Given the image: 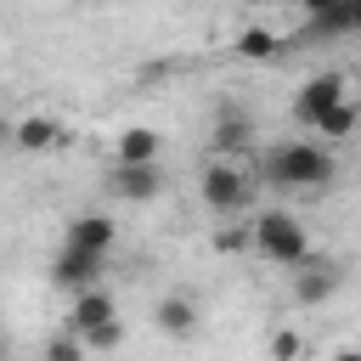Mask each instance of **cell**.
<instances>
[{"label":"cell","instance_id":"6da1fadb","mask_svg":"<svg viewBox=\"0 0 361 361\" xmlns=\"http://www.w3.org/2000/svg\"><path fill=\"white\" fill-rule=\"evenodd\" d=\"M333 175H338V158L322 141H282L265 152V180L282 192H322L333 186Z\"/></svg>","mask_w":361,"mask_h":361},{"label":"cell","instance_id":"7a4b0ae2","mask_svg":"<svg viewBox=\"0 0 361 361\" xmlns=\"http://www.w3.org/2000/svg\"><path fill=\"white\" fill-rule=\"evenodd\" d=\"M254 254H265L271 265H305L310 259V237L288 209H265L254 220Z\"/></svg>","mask_w":361,"mask_h":361},{"label":"cell","instance_id":"3957f363","mask_svg":"<svg viewBox=\"0 0 361 361\" xmlns=\"http://www.w3.org/2000/svg\"><path fill=\"white\" fill-rule=\"evenodd\" d=\"M197 192H203V203H209L220 220H231L237 209H248V192H254V180H248V175H243L231 158H214V164L203 169Z\"/></svg>","mask_w":361,"mask_h":361},{"label":"cell","instance_id":"277c9868","mask_svg":"<svg viewBox=\"0 0 361 361\" xmlns=\"http://www.w3.org/2000/svg\"><path fill=\"white\" fill-rule=\"evenodd\" d=\"M338 102H350V96H344V73H310V79L299 85V96H293V118H299V124H322Z\"/></svg>","mask_w":361,"mask_h":361},{"label":"cell","instance_id":"5b68a950","mask_svg":"<svg viewBox=\"0 0 361 361\" xmlns=\"http://www.w3.org/2000/svg\"><path fill=\"white\" fill-rule=\"evenodd\" d=\"M102 271H107V259H102V254H85V248H68V243H62V254L51 259V282H56V288H68L73 299H79V293H90V288H102Z\"/></svg>","mask_w":361,"mask_h":361},{"label":"cell","instance_id":"8992f818","mask_svg":"<svg viewBox=\"0 0 361 361\" xmlns=\"http://www.w3.org/2000/svg\"><path fill=\"white\" fill-rule=\"evenodd\" d=\"M107 192L124 197V203H147L164 192V169L158 164H113L107 169Z\"/></svg>","mask_w":361,"mask_h":361},{"label":"cell","instance_id":"52a82bcc","mask_svg":"<svg viewBox=\"0 0 361 361\" xmlns=\"http://www.w3.org/2000/svg\"><path fill=\"white\" fill-rule=\"evenodd\" d=\"M333 288H338V265L333 259H305L293 271V299L299 305H322V299H333Z\"/></svg>","mask_w":361,"mask_h":361},{"label":"cell","instance_id":"ba28073f","mask_svg":"<svg viewBox=\"0 0 361 361\" xmlns=\"http://www.w3.org/2000/svg\"><path fill=\"white\" fill-rule=\"evenodd\" d=\"M107 322H118V310H113V293L107 288H90V293H79L73 299V310H68V333H96V327H107Z\"/></svg>","mask_w":361,"mask_h":361},{"label":"cell","instance_id":"9c48e42d","mask_svg":"<svg viewBox=\"0 0 361 361\" xmlns=\"http://www.w3.org/2000/svg\"><path fill=\"white\" fill-rule=\"evenodd\" d=\"M113 237H118V226H113L107 214H73V220H68V248H85V254H102V259H107Z\"/></svg>","mask_w":361,"mask_h":361},{"label":"cell","instance_id":"30bf717a","mask_svg":"<svg viewBox=\"0 0 361 361\" xmlns=\"http://www.w3.org/2000/svg\"><path fill=\"white\" fill-rule=\"evenodd\" d=\"M248 135H254L248 113L243 107H220L214 113V130H209V147H214V158H231L237 147H248Z\"/></svg>","mask_w":361,"mask_h":361},{"label":"cell","instance_id":"8fae6325","mask_svg":"<svg viewBox=\"0 0 361 361\" xmlns=\"http://www.w3.org/2000/svg\"><path fill=\"white\" fill-rule=\"evenodd\" d=\"M350 28H355L350 0H316V6L305 11V34H316V39H327V34H350Z\"/></svg>","mask_w":361,"mask_h":361},{"label":"cell","instance_id":"7c38bea8","mask_svg":"<svg viewBox=\"0 0 361 361\" xmlns=\"http://www.w3.org/2000/svg\"><path fill=\"white\" fill-rule=\"evenodd\" d=\"M152 322H158V333L186 338V333L197 327V305H192L186 293H164V299H158V310H152Z\"/></svg>","mask_w":361,"mask_h":361},{"label":"cell","instance_id":"4fadbf2b","mask_svg":"<svg viewBox=\"0 0 361 361\" xmlns=\"http://www.w3.org/2000/svg\"><path fill=\"white\" fill-rule=\"evenodd\" d=\"M118 164H158V130L130 124V130L118 135Z\"/></svg>","mask_w":361,"mask_h":361},{"label":"cell","instance_id":"5bb4252c","mask_svg":"<svg viewBox=\"0 0 361 361\" xmlns=\"http://www.w3.org/2000/svg\"><path fill=\"white\" fill-rule=\"evenodd\" d=\"M11 147H23V152H45V147H56V118H45V113L23 118V124H17V141H11Z\"/></svg>","mask_w":361,"mask_h":361},{"label":"cell","instance_id":"9a60e30c","mask_svg":"<svg viewBox=\"0 0 361 361\" xmlns=\"http://www.w3.org/2000/svg\"><path fill=\"white\" fill-rule=\"evenodd\" d=\"M276 51H282V39H276L271 28H259V23L237 34V56H248V62H271Z\"/></svg>","mask_w":361,"mask_h":361},{"label":"cell","instance_id":"2e32d148","mask_svg":"<svg viewBox=\"0 0 361 361\" xmlns=\"http://www.w3.org/2000/svg\"><path fill=\"white\" fill-rule=\"evenodd\" d=\"M355 124H361V107H355V102H338V107H333V113H327V118L316 124V135H327V141H338V135H350Z\"/></svg>","mask_w":361,"mask_h":361},{"label":"cell","instance_id":"e0dca14e","mask_svg":"<svg viewBox=\"0 0 361 361\" xmlns=\"http://www.w3.org/2000/svg\"><path fill=\"white\" fill-rule=\"evenodd\" d=\"M209 243H214V254H243V248H254V226H231V220H226Z\"/></svg>","mask_w":361,"mask_h":361},{"label":"cell","instance_id":"ac0fdd59","mask_svg":"<svg viewBox=\"0 0 361 361\" xmlns=\"http://www.w3.org/2000/svg\"><path fill=\"white\" fill-rule=\"evenodd\" d=\"M45 361H90V350L79 333H56V338H45Z\"/></svg>","mask_w":361,"mask_h":361},{"label":"cell","instance_id":"d6986e66","mask_svg":"<svg viewBox=\"0 0 361 361\" xmlns=\"http://www.w3.org/2000/svg\"><path fill=\"white\" fill-rule=\"evenodd\" d=\"M118 344H124V327H118V322H107V327L85 333V350H90V355H107V350H118Z\"/></svg>","mask_w":361,"mask_h":361},{"label":"cell","instance_id":"ffe728a7","mask_svg":"<svg viewBox=\"0 0 361 361\" xmlns=\"http://www.w3.org/2000/svg\"><path fill=\"white\" fill-rule=\"evenodd\" d=\"M299 350H305V344H299V333H288V327H276V333H271V361H299Z\"/></svg>","mask_w":361,"mask_h":361},{"label":"cell","instance_id":"44dd1931","mask_svg":"<svg viewBox=\"0 0 361 361\" xmlns=\"http://www.w3.org/2000/svg\"><path fill=\"white\" fill-rule=\"evenodd\" d=\"M6 141H17V124H11V118H0V147H6Z\"/></svg>","mask_w":361,"mask_h":361},{"label":"cell","instance_id":"7402d4cb","mask_svg":"<svg viewBox=\"0 0 361 361\" xmlns=\"http://www.w3.org/2000/svg\"><path fill=\"white\" fill-rule=\"evenodd\" d=\"M327 361H361V350H338V355H327Z\"/></svg>","mask_w":361,"mask_h":361},{"label":"cell","instance_id":"603a6c76","mask_svg":"<svg viewBox=\"0 0 361 361\" xmlns=\"http://www.w3.org/2000/svg\"><path fill=\"white\" fill-rule=\"evenodd\" d=\"M350 11H355V28H361V0H350Z\"/></svg>","mask_w":361,"mask_h":361},{"label":"cell","instance_id":"cb8c5ba5","mask_svg":"<svg viewBox=\"0 0 361 361\" xmlns=\"http://www.w3.org/2000/svg\"><path fill=\"white\" fill-rule=\"evenodd\" d=\"M0 361H6V344H0Z\"/></svg>","mask_w":361,"mask_h":361}]
</instances>
